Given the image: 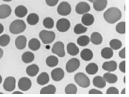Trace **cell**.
Returning <instances> with one entry per match:
<instances>
[{"instance_id":"obj_1","label":"cell","mask_w":129,"mask_h":97,"mask_svg":"<svg viewBox=\"0 0 129 97\" xmlns=\"http://www.w3.org/2000/svg\"><path fill=\"white\" fill-rule=\"evenodd\" d=\"M122 17V12L117 8H110L104 14V20L109 23H114Z\"/></svg>"},{"instance_id":"obj_2","label":"cell","mask_w":129,"mask_h":97,"mask_svg":"<svg viewBox=\"0 0 129 97\" xmlns=\"http://www.w3.org/2000/svg\"><path fill=\"white\" fill-rule=\"evenodd\" d=\"M26 29V25L25 22L22 20H14L9 27L10 32L14 35L24 32Z\"/></svg>"},{"instance_id":"obj_3","label":"cell","mask_w":129,"mask_h":97,"mask_svg":"<svg viewBox=\"0 0 129 97\" xmlns=\"http://www.w3.org/2000/svg\"><path fill=\"white\" fill-rule=\"evenodd\" d=\"M74 81L80 87L83 88H87L90 85V80L84 73H82V72H80L75 75Z\"/></svg>"},{"instance_id":"obj_4","label":"cell","mask_w":129,"mask_h":97,"mask_svg":"<svg viewBox=\"0 0 129 97\" xmlns=\"http://www.w3.org/2000/svg\"><path fill=\"white\" fill-rule=\"evenodd\" d=\"M39 37L44 44H49L52 43L56 38V34L52 31L41 30L39 32Z\"/></svg>"},{"instance_id":"obj_5","label":"cell","mask_w":129,"mask_h":97,"mask_svg":"<svg viewBox=\"0 0 129 97\" xmlns=\"http://www.w3.org/2000/svg\"><path fill=\"white\" fill-rule=\"evenodd\" d=\"M80 65V62L78 59L77 58H72L68 61L66 63V71L68 73H72L77 70Z\"/></svg>"},{"instance_id":"obj_6","label":"cell","mask_w":129,"mask_h":97,"mask_svg":"<svg viewBox=\"0 0 129 97\" xmlns=\"http://www.w3.org/2000/svg\"><path fill=\"white\" fill-rule=\"evenodd\" d=\"M52 53L59 57H64L65 55L64 45L62 41H57L52 47Z\"/></svg>"},{"instance_id":"obj_7","label":"cell","mask_w":129,"mask_h":97,"mask_svg":"<svg viewBox=\"0 0 129 97\" xmlns=\"http://www.w3.org/2000/svg\"><path fill=\"white\" fill-rule=\"evenodd\" d=\"M57 12L59 14L62 16H67L69 15L71 12V5L67 2H61L58 8H57Z\"/></svg>"},{"instance_id":"obj_8","label":"cell","mask_w":129,"mask_h":97,"mask_svg":"<svg viewBox=\"0 0 129 97\" xmlns=\"http://www.w3.org/2000/svg\"><path fill=\"white\" fill-rule=\"evenodd\" d=\"M16 87V80L14 77L9 76L6 78V79L4 81L3 84V88L5 91L8 92H11L14 90Z\"/></svg>"},{"instance_id":"obj_9","label":"cell","mask_w":129,"mask_h":97,"mask_svg":"<svg viewBox=\"0 0 129 97\" xmlns=\"http://www.w3.org/2000/svg\"><path fill=\"white\" fill-rule=\"evenodd\" d=\"M70 27H71V23L68 19L62 18L59 20L56 23V29L59 32H67L70 29Z\"/></svg>"},{"instance_id":"obj_10","label":"cell","mask_w":129,"mask_h":97,"mask_svg":"<svg viewBox=\"0 0 129 97\" xmlns=\"http://www.w3.org/2000/svg\"><path fill=\"white\" fill-rule=\"evenodd\" d=\"M32 87V81L29 78L23 77L18 81V88L21 91H28Z\"/></svg>"},{"instance_id":"obj_11","label":"cell","mask_w":129,"mask_h":97,"mask_svg":"<svg viewBox=\"0 0 129 97\" xmlns=\"http://www.w3.org/2000/svg\"><path fill=\"white\" fill-rule=\"evenodd\" d=\"M75 10L78 14H84L90 11V6L87 2H80L76 5Z\"/></svg>"},{"instance_id":"obj_12","label":"cell","mask_w":129,"mask_h":97,"mask_svg":"<svg viewBox=\"0 0 129 97\" xmlns=\"http://www.w3.org/2000/svg\"><path fill=\"white\" fill-rule=\"evenodd\" d=\"M64 76V72L62 68H56L51 71V77L54 81H60L63 79Z\"/></svg>"},{"instance_id":"obj_13","label":"cell","mask_w":129,"mask_h":97,"mask_svg":"<svg viewBox=\"0 0 129 97\" xmlns=\"http://www.w3.org/2000/svg\"><path fill=\"white\" fill-rule=\"evenodd\" d=\"M11 14V8L8 5L3 4L0 5V19H5Z\"/></svg>"},{"instance_id":"obj_14","label":"cell","mask_w":129,"mask_h":97,"mask_svg":"<svg viewBox=\"0 0 129 97\" xmlns=\"http://www.w3.org/2000/svg\"><path fill=\"white\" fill-rule=\"evenodd\" d=\"M26 42H27L26 37L24 35H20L15 40V46L18 50H23L26 47Z\"/></svg>"},{"instance_id":"obj_15","label":"cell","mask_w":129,"mask_h":97,"mask_svg":"<svg viewBox=\"0 0 129 97\" xmlns=\"http://www.w3.org/2000/svg\"><path fill=\"white\" fill-rule=\"evenodd\" d=\"M81 21L83 23V25L89 27L91 25H92L95 22V17L92 14H89V13H86L84 14H83Z\"/></svg>"},{"instance_id":"obj_16","label":"cell","mask_w":129,"mask_h":97,"mask_svg":"<svg viewBox=\"0 0 129 97\" xmlns=\"http://www.w3.org/2000/svg\"><path fill=\"white\" fill-rule=\"evenodd\" d=\"M102 68L108 72H112L116 70L117 68V63L116 61H108L104 62L102 65Z\"/></svg>"},{"instance_id":"obj_17","label":"cell","mask_w":129,"mask_h":97,"mask_svg":"<svg viewBox=\"0 0 129 97\" xmlns=\"http://www.w3.org/2000/svg\"><path fill=\"white\" fill-rule=\"evenodd\" d=\"M14 13L17 17L23 18L27 14L28 9L24 5H18L17 7H16L15 10H14Z\"/></svg>"},{"instance_id":"obj_18","label":"cell","mask_w":129,"mask_h":97,"mask_svg":"<svg viewBox=\"0 0 129 97\" xmlns=\"http://www.w3.org/2000/svg\"><path fill=\"white\" fill-rule=\"evenodd\" d=\"M107 5V0H94L93 7L97 11H103Z\"/></svg>"},{"instance_id":"obj_19","label":"cell","mask_w":129,"mask_h":97,"mask_svg":"<svg viewBox=\"0 0 129 97\" xmlns=\"http://www.w3.org/2000/svg\"><path fill=\"white\" fill-rule=\"evenodd\" d=\"M49 81H50V77L47 72L41 73L38 75V77L37 78V83L39 85H45V84H48Z\"/></svg>"},{"instance_id":"obj_20","label":"cell","mask_w":129,"mask_h":97,"mask_svg":"<svg viewBox=\"0 0 129 97\" xmlns=\"http://www.w3.org/2000/svg\"><path fill=\"white\" fill-rule=\"evenodd\" d=\"M80 57L84 61H90L93 58V53L89 48L84 49L80 53Z\"/></svg>"},{"instance_id":"obj_21","label":"cell","mask_w":129,"mask_h":97,"mask_svg":"<svg viewBox=\"0 0 129 97\" xmlns=\"http://www.w3.org/2000/svg\"><path fill=\"white\" fill-rule=\"evenodd\" d=\"M67 52L71 56H76L79 53V48L74 43L70 42L67 44Z\"/></svg>"},{"instance_id":"obj_22","label":"cell","mask_w":129,"mask_h":97,"mask_svg":"<svg viewBox=\"0 0 129 97\" xmlns=\"http://www.w3.org/2000/svg\"><path fill=\"white\" fill-rule=\"evenodd\" d=\"M93 85L98 88H104L106 87V81L101 76H96L93 78Z\"/></svg>"},{"instance_id":"obj_23","label":"cell","mask_w":129,"mask_h":97,"mask_svg":"<svg viewBox=\"0 0 129 97\" xmlns=\"http://www.w3.org/2000/svg\"><path fill=\"white\" fill-rule=\"evenodd\" d=\"M26 74L30 77H35L39 71V67L36 64H32L27 66L26 69Z\"/></svg>"},{"instance_id":"obj_24","label":"cell","mask_w":129,"mask_h":97,"mask_svg":"<svg viewBox=\"0 0 129 97\" xmlns=\"http://www.w3.org/2000/svg\"><path fill=\"white\" fill-rule=\"evenodd\" d=\"M90 41L92 43H93L94 44L99 45L102 43L103 41V38L101 36V35L99 32H95L92 33L91 37H90Z\"/></svg>"},{"instance_id":"obj_25","label":"cell","mask_w":129,"mask_h":97,"mask_svg":"<svg viewBox=\"0 0 129 97\" xmlns=\"http://www.w3.org/2000/svg\"><path fill=\"white\" fill-rule=\"evenodd\" d=\"M22 61L24 63H30L32 61H34L35 60V55L30 51H26L25 53L23 54L22 57H21Z\"/></svg>"},{"instance_id":"obj_26","label":"cell","mask_w":129,"mask_h":97,"mask_svg":"<svg viewBox=\"0 0 129 97\" xmlns=\"http://www.w3.org/2000/svg\"><path fill=\"white\" fill-rule=\"evenodd\" d=\"M104 79L106 81V82H108L109 84H115L118 81V78L116 75L112 73H105L103 75Z\"/></svg>"},{"instance_id":"obj_27","label":"cell","mask_w":129,"mask_h":97,"mask_svg":"<svg viewBox=\"0 0 129 97\" xmlns=\"http://www.w3.org/2000/svg\"><path fill=\"white\" fill-rule=\"evenodd\" d=\"M26 20H27V23H28L29 25H31V26H35V25H36V24L38 23V21H39V16H38L37 14H35V13H31L30 14L28 15Z\"/></svg>"},{"instance_id":"obj_28","label":"cell","mask_w":129,"mask_h":97,"mask_svg":"<svg viewBox=\"0 0 129 97\" xmlns=\"http://www.w3.org/2000/svg\"><path fill=\"white\" fill-rule=\"evenodd\" d=\"M29 47L33 51H36L41 47V42L37 38H32L29 41Z\"/></svg>"},{"instance_id":"obj_29","label":"cell","mask_w":129,"mask_h":97,"mask_svg":"<svg viewBox=\"0 0 129 97\" xmlns=\"http://www.w3.org/2000/svg\"><path fill=\"white\" fill-rule=\"evenodd\" d=\"M101 54L104 59H110L113 56V50L110 47H104L102 49Z\"/></svg>"},{"instance_id":"obj_30","label":"cell","mask_w":129,"mask_h":97,"mask_svg":"<svg viewBox=\"0 0 129 97\" xmlns=\"http://www.w3.org/2000/svg\"><path fill=\"white\" fill-rule=\"evenodd\" d=\"M56 91V87L54 85H48L42 88L40 91L41 94H54Z\"/></svg>"},{"instance_id":"obj_31","label":"cell","mask_w":129,"mask_h":97,"mask_svg":"<svg viewBox=\"0 0 129 97\" xmlns=\"http://www.w3.org/2000/svg\"><path fill=\"white\" fill-rule=\"evenodd\" d=\"M98 71V66L95 63H91L86 67V71L89 75H95Z\"/></svg>"},{"instance_id":"obj_32","label":"cell","mask_w":129,"mask_h":97,"mask_svg":"<svg viewBox=\"0 0 129 97\" xmlns=\"http://www.w3.org/2000/svg\"><path fill=\"white\" fill-rule=\"evenodd\" d=\"M59 63V59L56 56H49L46 59V64L49 67H55Z\"/></svg>"},{"instance_id":"obj_33","label":"cell","mask_w":129,"mask_h":97,"mask_svg":"<svg viewBox=\"0 0 129 97\" xmlns=\"http://www.w3.org/2000/svg\"><path fill=\"white\" fill-rule=\"evenodd\" d=\"M90 41V38L87 35H82L80 37H79L77 40V44L81 46V47H84L89 44Z\"/></svg>"},{"instance_id":"obj_34","label":"cell","mask_w":129,"mask_h":97,"mask_svg":"<svg viewBox=\"0 0 129 97\" xmlns=\"http://www.w3.org/2000/svg\"><path fill=\"white\" fill-rule=\"evenodd\" d=\"M77 92V88L76 85L73 84H69L66 86L64 89V93L66 94H76Z\"/></svg>"},{"instance_id":"obj_35","label":"cell","mask_w":129,"mask_h":97,"mask_svg":"<svg viewBox=\"0 0 129 97\" xmlns=\"http://www.w3.org/2000/svg\"><path fill=\"white\" fill-rule=\"evenodd\" d=\"M122 45V43L119 39H112L110 41V48H112L113 50H119V49H120Z\"/></svg>"},{"instance_id":"obj_36","label":"cell","mask_w":129,"mask_h":97,"mask_svg":"<svg viewBox=\"0 0 129 97\" xmlns=\"http://www.w3.org/2000/svg\"><path fill=\"white\" fill-rule=\"evenodd\" d=\"M11 41V38L8 35L5 34L0 36V46L1 47H6Z\"/></svg>"},{"instance_id":"obj_37","label":"cell","mask_w":129,"mask_h":97,"mask_svg":"<svg viewBox=\"0 0 129 97\" xmlns=\"http://www.w3.org/2000/svg\"><path fill=\"white\" fill-rule=\"evenodd\" d=\"M43 25L47 29H52L54 27V20L51 17H46L43 20Z\"/></svg>"},{"instance_id":"obj_38","label":"cell","mask_w":129,"mask_h":97,"mask_svg":"<svg viewBox=\"0 0 129 97\" xmlns=\"http://www.w3.org/2000/svg\"><path fill=\"white\" fill-rule=\"evenodd\" d=\"M86 31H87V27L80 24V23L77 24L74 28V32L75 34H77V35L78 34H83Z\"/></svg>"},{"instance_id":"obj_39","label":"cell","mask_w":129,"mask_h":97,"mask_svg":"<svg viewBox=\"0 0 129 97\" xmlns=\"http://www.w3.org/2000/svg\"><path fill=\"white\" fill-rule=\"evenodd\" d=\"M116 32L119 34H125V22L122 21L119 23L116 27Z\"/></svg>"},{"instance_id":"obj_40","label":"cell","mask_w":129,"mask_h":97,"mask_svg":"<svg viewBox=\"0 0 129 97\" xmlns=\"http://www.w3.org/2000/svg\"><path fill=\"white\" fill-rule=\"evenodd\" d=\"M106 93H107V94H119V93L118 89L116 87H113L108 88Z\"/></svg>"},{"instance_id":"obj_41","label":"cell","mask_w":129,"mask_h":97,"mask_svg":"<svg viewBox=\"0 0 129 97\" xmlns=\"http://www.w3.org/2000/svg\"><path fill=\"white\" fill-rule=\"evenodd\" d=\"M45 2H46L47 5L53 7V6H55L58 3L59 0H45Z\"/></svg>"},{"instance_id":"obj_42","label":"cell","mask_w":129,"mask_h":97,"mask_svg":"<svg viewBox=\"0 0 129 97\" xmlns=\"http://www.w3.org/2000/svg\"><path fill=\"white\" fill-rule=\"evenodd\" d=\"M119 70L123 72V73H125V61H122L119 63Z\"/></svg>"},{"instance_id":"obj_43","label":"cell","mask_w":129,"mask_h":97,"mask_svg":"<svg viewBox=\"0 0 129 97\" xmlns=\"http://www.w3.org/2000/svg\"><path fill=\"white\" fill-rule=\"evenodd\" d=\"M119 56L120 58H122V59H125V57H126V55H125V48H123V49H122L119 51Z\"/></svg>"},{"instance_id":"obj_44","label":"cell","mask_w":129,"mask_h":97,"mask_svg":"<svg viewBox=\"0 0 129 97\" xmlns=\"http://www.w3.org/2000/svg\"><path fill=\"white\" fill-rule=\"evenodd\" d=\"M89 94H102V92L100 90H98L96 89H92L89 92Z\"/></svg>"},{"instance_id":"obj_45","label":"cell","mask_w":129,"mask_h":97,"mask_svg":"<svg viewBox=\"0 0 129 97\" xmlns=\"http://www.w3.org/2000/svg\"><path fill=\"white\" fill-rule=\"evenodd\" d=\"M4 31V27L2 23H0V34H2Z\"/></svg>"},{"instance_id":"obj_46","label":"cell","mask_w":129,"mask_h":97,"mask_svg":"<svg viewBox=\"0 0 129 97\" xmlns=\"http://www.w3.org/2000/svg\"><path fill=\"white\" fill-rule=\"evenodd\" d=\"M3 54H4V52H3V50L0 48V59L3 57Z\"/></svg>"},{"instance_id":"obj_47","label":"cell","mask_w":129,"mask_h":97,"mask_svg":"<svg viewBox=\"0 0 129 97\" xmlns=\"http://www.w3.org/2000/svg\"><path fill=\"white\" fill-rule=\"evenodd\" d=\"M13 94H23V93H22V92H19V91L17 92H17H14Z\"/></svg>"},{"instance_id":"obj_48","label":"cell","mask_w":129,"mask_h":97,"mask_svg":"<svg viewBox=\"0 0 129 97\" xmlns=\"http://www.w3.org/2000/svg\"><path fill=\"white\" fill-rule=\"evenodd\" d=\"M121 93H122V94H125V88H124V89L122 90V91Z\"/></svg>"},{"instance_id":"obj_49","label":"cell","mask_w":129,"mask_h":97,"mask_svg":"<svg viewBox=\"0 0 129 97\" xmlns=\"http://www.w3.org/2000/svg\"><path fill=\"white\" fill-rule=\"evenodd\" d=\"M2 76L0 75V84H1V83H2Z\"/></svg>"},{"instance_id":"obj_50","label":"cell","mask_w":129,"mask_h":97,"mask_svg":"<svg viewBox=\"0 0 129 97\" xmlns=\"http://www.w3.org/2000/svg\"><path fill=\"white\" fill-rule=\"evenodd\" d=\"M2 1H4V2H11L12 0H2Z\"/></svg>"},{"instance_id":"obj_51","label":"cell","mask_w":129,"mask_h":97,"mask_svg":"<svg viewBox=\"0 0 129 97\" xmlns=\"http://www.w3.org/2000/svg\"><path fill=\"white\" fill-rule=\"evenodd\" d=\"M88 1H89L90 2H94V0H88Z\"/></svg>"}]
</instances>
